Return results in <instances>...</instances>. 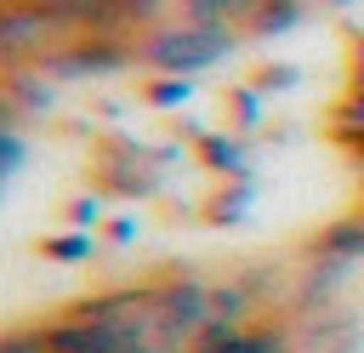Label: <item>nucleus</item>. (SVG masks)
<instances>
[{
	"instance_id": "1",
	"label": "nucleus",
	"mask_w": 364,
	"mask_h": 353,
	"mask_svg": "<svg viewBox=\"0 0 364 353\" xmlns=\"http://www.w3.org/2000/svg\"><path fill=\"white\" fill-rule=\"evenodd\" d=\"M216 319V285L205 279H171L154 285V325H159V347L176 353V342H199V330Z\"/></svg>"
},
{
	"instance_id": "4",
	"label": "nucleus",
	"mask_w": 364,
	"mask_h": 353,
	"mask_svg": "<svg viewBox=\"0 0 364 353\" xmlns=\"http://www.w3.org/2000/svg\"><path fill=\"white\" fill-rule=\"evenodd\" d=\"M188 353H290V336L262 325H205Z\"/></svg>"
},
{
	"instance_id": "6",
	"label": "nucleus",
	"mask_w": 364,
	"mask_h": 353,
	"mask_svg": "<svg viewBox=\"0 0 364 353\" xmlns=\"http://www.w3.org/2000/svg\"><path fill=\"white\" fill-rule=\"evenodd\" d=\"M358 91H364V46H358Z\"/></svg>"
},
{
	"instance_id": "5",
	"label": "nucleus",
	"mask_w": 364,
	"mask_h": 353,
	"mask_svg": "<svg viewBox=\"0 0 364 353\" xmlns=\"http://www.w3.org/2000/svg\"><path fill=\"white\" fill-rule=\"evenodd\" d=\"M0 353H51V336H46V325L40 330H6Z\"/></svg>"
},
{
	"instance_id": "3",
	"label": "nucleus",
	"mask_w": 364,
	"mask_h": 353,
	"mask_svg": "<svg viewBox=\"0 0 364 353\" xmlns=\"http://www.w3.org/2000/svg\"><path fill=\"white\" fill-rule=\"evenodd\" d=\"M63 28H74V23H63L57 11H46L40 0L0 6V57H51V40Z\"/></svg>"
},
{
	"instance_id": "2",
	"label": "nucleus",
	"mask_w": 364,
	"mask_h": 353,
	"mask_svg": "<svg viewBox=\"0 0 364 353\" xmlns=\"http://www.w3.org/2000/svg\"><path fill=\"white\" fill-rule=\"evenodd\" d=\"M228 46H233V28H199V23L182 17V23L159 28V34H148L142 40V57L154 68H165V74H193V68L216 63Z\"/></svg>"
}]
</instances>
